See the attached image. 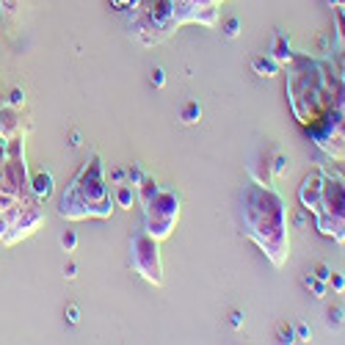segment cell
<instances>
[{"instance_id": "cell-1", "label": "cell", "mask_w": 345, "mask_h": 345, "mask_svg": "<svg viewBox=\"0 0 345 345\" xmlns=\"http://www.w3.org/2000/svg\"><path fill=\"white\" fill-rule=\"evenodd\" d=\"M33 193H36L39 199H47V196L53 193V177L50 174H36V177H33Z\"/></svg>"}, {"instance_id": "cell-2", "label": "cell", "mask_w": 345, "mask_h": 345, "mask_svg": "<svg viewBox=\"0 0 345 345\" xmlns=\"http://www.w3.org/2000/svg\"><path fill=\"white\" fill-rule=\"evenodd\" d=\"M254 69L260 75H274L276 72V61L274 58H254Z\"/></svg>"}, {"instance_id": "cell-3", "label": "cell", "mask_w": 345, "mask_h": 345, "mask_svg": "<svg viewBox=\"0 0 345 345\" xmlns=\"http://www.w3.org/2000/svg\"><path fill=\"white\" fill-rule=\"evenodd\" d=\"M199 116H202V108L196 105V103H191L182 111V121H188V125H193V121H199Z\"/></svg>"}, {"instance_id": "cell-4", "label": "cell", "mask_w": 345, "mask_h": 345, "mask_svg": "<svg viewBox=\"0 0 345 345\" xmlns=\"http://www.w3.org/2000/svg\"><path fill=\"white\" fill-rule=\"evenodd\" d=\"M116 199H119V205L121 207H130L133 205V191H130V188H119V193H116Z\"/></svg>"}, {"instance_id": "cell-5", "label": "cell", "mask_w": 345, "mask_h": 345, "mask_svg": "<svg viewBox=\"0 0 345 345\" xmlns=\"http://www.w3.org/2000/svg\"><path fill=\"white\" fill-rule=\"evenodd\" d=\"M304 282H307V285L315 290V295H317V299H321V295L326 293V287H323V279H315V276H307V279H304Z\"/></svg>"}, {"instance_id": "cell-6", "label": "cell", "mask_w": 345, "mask_h": 345, "mask_svg": "<svg viewBox=\"0 0 345 345\" xmlns=\"http://www.w3.org/2000/svg\"><path fill=\"white\" fill-rule=\"evenodd\" d=\"M279 342H295V334H293V329H290V326L279 329Z\"/></svg>"}, {"instance_id": "cell-7", "label": "cell", "mask_w": 345, "mask_h": 345, "mask_svg": "<svg viewBox=\"0 0 345 345\" xmlns=\"http://www.w3.org/2000/svg\"><path fill=\"white\" fill-rule=\"evenodd\" d=\"M61 243H64V249H66V252H72V249H75V243H78V238H75L72 232H66L64 238H61Z\"/></svg>"}, {"instance_id": "cell-8", "label": "cell", "mask_w": 345, "mask_h": 345, "mask_svg": "<svg viewBox=\"0 0 345 345\" xmlns=\"http://www.w3.org/2000/svg\"><path fill=\"white\" fill-rule=\"evenodd\" d=\"M66 317H69V323H78L80 321V312H78L75 304H69V307H66Z\"/></svg>"}, {"instance_id": "cell-9", "label": "cell", "mask_w": 345, "mask_h": 345, "mask_svg": "<svg viewBox=\"0 0 345 345\" xmlns=\"http://www.w3.org/2000/svg\"><path fill=\"white\" fill-rule=\"evenodd\" d=\"M238 28H240V22H238V19H229V22H227V36H229V39H232V36H238Z\"/></svg>"}, {"instance_id": "cell-10", "label": "cell", "mask_w": 345, "mask_h": 345, "mask_svg": "<svg viewBox=\"0 0 345 345\" xmlns=\"http://www.w3.org/2000/svg\"><path fill=\"white\" fill-rule=\"evenodd\" d=\"M152 83H155V86H163V83H166L163 69H155V72H152Z\"/></svg>"}, {"instance_id": "cell-11", "label": "cell", "mask_w": 345, "mask_h": 345, "mask_svg": "<svg viewBox=\"0 0 345 345\" xmlns=\"http://www.w3.org/2000/svg\"><path fill=\"white\" fill-rule=\"evenodd\" d=\"M315 276H317V279H323V282H326L329 276H331V270H329L326 265H317V268H315Z\"/></svg>"}, {"instance_id": "cell-12", "label": "cell", "mask_w": 345, "mask_h": 345, "mask_svg": "<svg viewBox=\"0 0 345 345\" xmlns=\"http://www.w3.org/2000/svg\"><path fill=\"white\" fill-rule=\"evenodd\" d=\"M329 317H334V326H340V323H342V309L340 307L329 309Z\"/></svg>"}, {"instance_id": "cell-13", "label": "cell", "mask_w": 345, "mask_h": 345, "mask_svg": "<svg viewBox=\"0 0 345 345\" xmlns=\"http://www.w3.org/2000/svg\"><path fill=\"white\" fill-rule=\"evenodd\" d=\"M285 166H287V158H285V155H279V158H276L274 171H276V174H282V171H285Z\"/></svg>"}, {"instance_id": "cell-14", "label": "cell", "mask_w": 345, "mask_h": 345, "mask_svg": "<svg viewBox=\"0 0 345 345\" xmlns=\"http://www.w3.org/2000/svg\"><path fill=\"white\" fill-rule=\"evenodd\" d=\"M22 100H25V94L19 91V89H14V91H11V105H19Z\"/></svg>"}, {"instance_id": "cell-15", "label": "cell", "mask_w": 345, "mask_h": 345, "mask_svg": "<svg viewBox=\"0 0 345 345\" xmlns=\"http://www.w3.org/2000/svg\"><path fill=\"white\" fill-rule=\"evenodd\" d=\"M229 323H232L235 329H240V323H243V315H240V312H232V315H229Z\"/></svg>"}, {"instance_id": "cell-16", "label": "cell", "mask_w": 345, "mask_h": 345, "mask_svg": "<svg viewBox=\"0 0 345 345\" xmlns=\"http://www.w3.org/2000/svg\"><path fill=\"white\" fill-rule=\"evenodd\" d=\"M144 180V174H141V168H130V182H141Z\"/></svg>"}, {"instance_id": "cell-17", "label": "cell", "mask_w": 345, "mask_h": 345, "mask_svg": "<svg viewBox=\"0 0 345 345\" xmlns=\"http://www.w3.org/2000/svg\"><path fill=\"white\" fill-rule=\"evenodd\" d=\"M329 279H334V287H337V290H342V287H345V279H342V276L331 274V276H329Z\"/></svg>"}, {"instance_id": "cell-18", "label": "cell", "mask_w": 345, "mask_h": 345, "mask_svg": "<svg viewBox=\"0 0 345 345\" xmlns=\"http://www.w3.org/2000/svg\"><path fill=\"white\" fill-rule=\"evenodd\" d=\"M295 331H299V337H309V329L304 326V323H299V329H295Z\"/></svg>"}, {"instance_id": "cell-19", "label": "cell", "mask_w": 345, "mask_h": 345, "mask_svg": "<svg viewBox=\"0 0 345 345\" xmlns=\"http://www.w3.org/2000/svg\"><path fill=\"white\" fill-rule=\"evenodd\" d=\"M111 177H113V180H116V182H119L121 177H125V171H121V168H113V174H111Z\"/></svg>"}, {"instance_id": "cell-20", "label": "cell", "mask_w": 345, "mask_h": 345, "mask_svg": "<svg viewBox=\"0 0 345 345\" xmlns=\"http://www.w3.org/2000/svg\"><path fill=\"white\" fill-rule=\"evenodd\" d=\"M111 3H113V6H119V9H125L127 3H133V0H111Z\"/></svg>"}]
</instances>
